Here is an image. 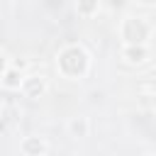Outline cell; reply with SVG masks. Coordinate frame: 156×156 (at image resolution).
<instances>
[{
  "mask_svg": "<svg viewBox=\"0 0 156 156\" xmlns=\"http://www.w3.org/2000/svg\"><path fill=\"white\" fill-rule=\"evenodd\" d=\"M90 54L83 44H66L56 51V71L66 80H83L90 73Z\"/></svg>",
  "mask_w": 156,
  "mask_h": 156,
  "instance_id": "obj_1",
  "label": "cell"
},
{
  "mask_svg": "<svg viewBox=\"0 0 156 156\" xmlns=\"http://www.w3.org/2000/svg\"><path fill=\"white\" fill-rule=\"evenodd\" d=\"M154 34V27L146 17L139 15H127L119 22V39L122 44H149Z\"/></svg>",
  "mask_w": 156,
  "mask_h": 156,
  "instance_id": "obj_2",
  "label": "cell"
},
{
  "mask_svg": "<svg viewBox=\"0 0 156 156\" xmlns=\"http://www.w3.org/2000/svg\"><path fill=\"white\" fill-rule=\"evenodd\" d=\"M46 90H49V80H46V76H41V73H24L22 85H20V93H22L24 98H29V100H39V98L46 95Z\"/></svg>",
  "mask_w": 156,
  "mask_h": 156,
  "instance_id": "obj_3",
  "label": "cell"
},
{
  "mask_svg": "<svg viewBox=\"0 0 156 156\" xmlns=\"http://www.w3.org/2000/svg\"><path fill=\"white\" fill-rule=\"evenodd\" d=\"M119 56L127 66H141L149 61V44H122Z\"/></svg>",
  "mask_w": 156,
  "mask_h": 156,
  "instance_id": "obj_4",
  "label": "cell"
},
{
  "mask_svg": "<svg viewBox=\"0 0 156 156\" xmlns=\"http://www.w3.org/2000/svg\"><path fill=\"white\" fill-rule=\"evenodd\" d=\"M66 134L71 136V139H88L90 136V119L85 117V115H76V117H71L68 122H66Z\"/></svg>",
  "mask_w": 156,
  "mask_h": 156,
  "instance_id": "obj_5",
  "label": "cell"
},
{
  "mask_svg": "<svg viewBox=\"0 0 156 156\" xmlns=\"http://www.w3.org/2000/svg\"><path fill=\"white\" fill-rule=\"evenodd\" d=\"M49 151H51V146L41 136H24L20 141V154H24V156H44Z\"/></svg>",
  "mask_w": 156,
  "mask_h": 156,
  "instance_id": "obj_6",
  "label": "cell"
},
{
  "mask_svg": "<svg viewBox=\"0 0 156 156\" xmlns=\"http://www.w3.org/2000/svg\"><path fill=\"white\" fill-rule=\"evenodd\" d=\"M22 78H24V68L17 66V63H10V66L5 68V73H2V78H0V85H2L5 90H20Z\"/></svg>",
  "mask_w": 156,
  "mask_h": 156,
  "instance_id": "obj_7",
  "label": "cell"
},
{
  "mask_svg": "<svg viewBox=\"0 0 156 156\" xmlns=\"http://www.w3.org/2000/svg\"><path fill=\"white\" fill-rule=\"evenodd\" d=\"M100 7H102V0H76V15L83 17V20L98 17Z\"/></svg>",
  "mask_w": 156,
  "mask_h": 156,
  "instance_id": "obj_8",
  "label": "cell"
},
{
  "mask_svg": "<svg viewBox=\"0 0 156 156\" xmlns=\"http://www.w3.org/2000/svg\"><path fill=\"white\" fill-rule=\"evenodd\" d=\"M10 66V58H7V54L0 49V78H2V73H5V68Z\"/></svg>",
  "mask_w": 156,
  "mask_h": 156,
  "instance_id": "obj_9",
  "label": "cell"
},
{
  "mask_svg": "<svg viewBox=\"0 0 156 156\" xmlns=\"http://www.w3.org/2000/svg\"><path fill=\"white\" fill-rule=\"evenodd\" d=\"M63 2H66V0H44V5H46V7H51V10L63 7Z\"/></svg>",
  "mask_w": 156,
  "mask_h": 156,
  "instance_id": "obj_10",
  "label": "cell"
},
{
  "mask_svg": "<svg viewBox=\"0 0 156 156\" xmlns=\"http://www.w3.org/2000/svg\"><path fill=\"white\" fill-rule=\"evenodd\" d=\"M110 5H112V7H124L127 0H110Z\"/></svg>",
  "mask_w": 156,
  "mask_h": 156,
  "instance_id": "obj_11",
  "label": "cell"
},
{
  "mask_svg": "<svg viewBox=\"0 0 156 156\" xmlns=\"http://www.w3.org/2000/svg\"><path fill=\"white\" fill-rule=\"evenodd\" d=\"M139 2H141V5H154L156 0H139Z\"/></svg>",
  "mask_w": 156,
  "mask_h": 156,
  "instance_id": "obj_12",
  "label": "cell"
},
{
  "mask_svg": "<svg viewBox=\"0 0 156 156\" xmlns=\"http://www.w3.org/2000/svg\"><path fill=\"white\" fill-rule=\"evenodd\" d=\"M154 98H156V88H154Z\"/></svg>",
  "mask_w": 156,
  "mask_h": 156,
  "instance_id": "obj_13",
  "label": "cell"
},
{
  "mask_svg": "<svg viewBox=\"0 0 156 156\" xmlns=\"http://www.w3.org/2000/svg\"><path fill=\"white\" fill-rule=\"evenodd\" d=\"M154 154H156V149H154Z\"/></svg>",
  "mask_w": 156,
  "mask_h": 156,
  "instance_id": "obj_14",
  "label": "cell"
}]
</instances>
